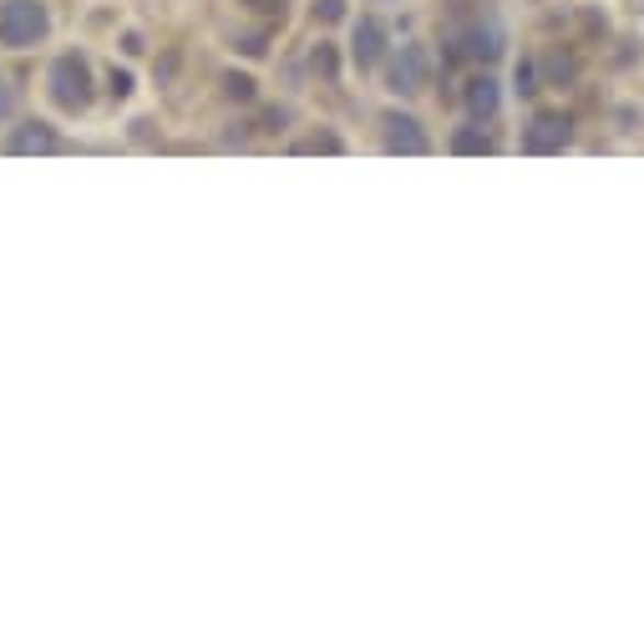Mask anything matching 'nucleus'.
Segmentation results:
<instances>
[{"instance_id":"f257e3e1","label":"nucleus","mask_w":644,"mask_h":644,"mask_svg":"<svg viewBox=\"0 0 644 644\" xmlns=\"http://www.w3.org/2000/svg\"><path fill=\"white\" fill-rule=\"evenodd\" d=\"M52 26L41 0H5L0 5V46H36Z\"/></svg>"},{"instance_id":"f03ea898","label":"nucleus","mask_w":644,"mask_h":644,"mask_svg":"<svg viewBox=\"0 0 644 644\" xmlns=\"http://www.w3.org/2000/svg\"><path fill=\"white\" fill-rule=\"evenodd\" d=\"M52 97L66 107V112H77V107L92 102V71L81 56H56L52 66Z\"/></svg>"},{"instance_id":"7ed1b4c3","label":"nucleus","mask_w":644,"mask_h":644,"mask_svg":"<svg viewBox=\"0 0 644 644\" xmlns=\"http://www.w3.org/2000/svg\"><path fill=\"white\" fill-rule=\"evenodd\" d=\"M564 143H568V118L564 112H538L533 127H528V137H523L528 153H564Z\"/></svg>"},{"instance_id":"20e7f679","label":"nucleus","mask_w":644,"mask_h":644,"mask_svg":"<svg viewBox=\"0 0 644 644\" xmlns=\"http://www.w3.org/2000/svg\"><path fill=\"white\" fill-rule=\"evenodd\" d=\"M391 81H396V92H421L426 87V52L421 46H401V56L391 66Z\"/></svg>"},{"instance_id":"39448f33","label":"nucleus","mask_w":644,"mask_h":644,"mask_svg":"<svg viewBox=\"0 0 644 644\" xmlns=\"http://www.w3.org/2000/svg\"><path fill=\"white\" fill-rule=\"evenodd\" d=\"M386 147L391 153H426V132L411 118H386Z\"/></svg>"},{"instance_id":"423d86ee","label":"nucleus","mask_w":644,"mask_h":644,"mask_svg":"<svg viewBox=\"0 0 644 644\" xmlns=\"http://www.w3.org/2000/svg\"><path fill=\"white\" fill-rule=\"evenodd\" d=\"M381 41H386L381 21H370V15H366V21L355 26V46H351L355 62H360V66H376V62H381Z\"/></svg>"},{"instance_id":"0eeeda50","label":"nucleus","mask_w":644,"mask_h":644,"mask_svg":"<svg viewBox=\"0 0 644 644\" xmlns=\"http://www.w3.org/2000/svg\"><path fill=\"white\" fill-rule=\"evenodd\" d=\"M467 107H473V118H492L498 112V81L492 77L467 81Z\"/></svg>"},{"instance_id":"6e6552de","label":"nucleus","mask_w":644,"mask_h":644,"mask_svg":"<svg viewBox=\"0 0 644 644\" xmlns=\"http://www.w3.org/2000/svg\"><path fill=\"white\" fill-rule=\"evenodd\" d=\"M11 147H15V153H52V147H56V132L41 127V122H31L26 132H15V137H11Z\"/></svg>"},{"instance_id":"1a4fd4ad","label":"nucleus","mask_w":644,"mask_h":644,"mask_svg":"<svg viewBox=\"0 0 644 644\" xmlns=\"http://www.w3.org/2000/svg\"><path fill=\"white\" fill-rule=\"evenodd\" d=\"M467 41H473V46H467L473 56H498V31H482V26H477Z\"/></svg>"},{"instance_id":"9d476101","label":"nucleus","mask_w":644,"mask_h":644,"mask_svg":"<svg viewBox=\"0 0 644 644\" xmlns=\"http://www.w3.org/2000/svg\"><path fill=\"white\" fill-rule=\"evenodd\" d=\"M452 147H457V153H492V143H487L482 132H462Z\"/></svg>"},{"instance_id":"9b49d317","label":"nucleus","mask_w":644,"mask_h":644,"mask_svg":"<svg viewBox=\"0 0 644 644\" xmlns=\"http://www.w3.org/2000/svg\"><path fill=\"white\" fill-rule=\"evenodd\" d=\"M304 153H341V143L335 137H310V143H300Z\"/></svg>"},{"instance_id":"f8f14e48","label":"nucleus","mask_w":644,"mask_h":644,"mask_svg":"<svg viewBox=\"0 0 644 644\" xmlns=\"http://www.w3.org/2000/svg\"><path fill=\"white\" fill-rule=\"evenodd\" d=\"M224 87H229V97H249V92H254V81H249V77H229Z\"/></svg>"},{"instance_id":"ddd939ff","label":"nucleus","mask_w":644,"mask_h":644,"mask_svg":"<svg viewBox=\"0 0 644 644\" xmlns=\"http://www.w3.org/2000/svg\"><path fill=\"white\" fill-rule=\"evenodd\" d=\"M315 15H325V21H335V15H341V0H320V5H315Z\"/></svg>"},{"instance_id":"4468645a","label":"nucleus","mask_w":644,"mask_h":644,"mask_svg":"<svg viewBox=\"0 0 644 644\" xmlns=\"http://www.w3.org/2000/svg\"><path fill=\"white\" fill-rule=\"evenodd\" d=\"M112 92H118V97H127V92H132V81H127V71H112Z\"/></svg>"},{"instance_id":"2eb2a0df","label":"nucleus","mask_w":644,"mask_h":644,"mask_svg":"<svg viewBox=\"0 0 644 644\" xmlns=\"http://www.w3.org/2000/svg\"><path fill=\"white\" fill-rule=\"evenodd\" d=\"M11 112V92H5V81H0V118Z\"/></svg>"}]
</instances>
